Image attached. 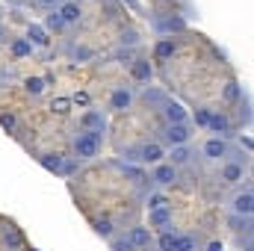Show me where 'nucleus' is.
Masks as SVG:
<instances>
[{
    "label": "nucleus",
    "instance_id": "7",
    "mask_svg": "<svg viewBox=\"0 0 254 251\" xmlns=\"http://www.w3.org/2000/svg\"><path fill=\"white\" fill-rule=\"evenodd\" d=\"M190 139H192V127L190 125H166V130H163V142H169L172 148L187 145Z\"/></svg>",
    "mask_w": 254,
    "mask_h": 251
},
{
    "label": "nucleus",
    "instance_id": "24",
    "mask_svg": "<svg viewBox=\"0 0 254 251\" xmlns=\"http://www.w3.org/2000/svg\"><path fill=\"white\" fill-rule=\"evenodd\" d=\"M231 228L237 234H252L254 231V219L252 216H231Z\"/></svg>",
    "mask_w": 254,
    "mask_h": 251
},
{
    "label": "nucleus",
    "instance_id": "39",
    "mask_svg": "<svg viewBox=\"0 0 254 251\" xmlns=\"http://www.w3.org/2000/svg\"><path fill=\"white\" fill-rule=\"evenodd\" d=\"M210 113H213V110L198 107V110H195V125H198V127H207V122H210Z\"/></svg>",
    "mask_w": 254,
    "mask_h": 251
},
{
    "label": "nucleus",
    "instance_id": "4",
    "mask_svg": "<svg viewBox=\"0 0 254 251\" xmlns=\"http://www.w3.org/2000/svg\"><path fill=\"white\" fill-rule=\"evenodd\" d=\"M228 151H231L228 139H219V136L207 139V142H204V148H201V154H204L207 160H213V163H225V160H228Z\"/></svg>",
    "mask_w": 254,
    "mask_h": 251
},
{
    "label": "nucleus",
    "instance_id": "23",
    "mask_svg": "<svg viewBox=\"0 0 254 251\" xmlns=\"http://www.w3.org/2000/svg\"><path fill=\"white\" fill-rule=\"evenodd\" d=\"M192 160V151L187 148V145H178V148H172V154H169V163L178 169V166H187Z\"/></svg>",
    "mask_w": 254,
    "mask_h": 251
},
{
    "label": "nucleus",
    "instance_id": "15",
    "mask_svg": "<svg viewBox=\"0 0 254 251\" xmlns=\"http://www.w3.org/2000/svg\"><path fill=\"white\" fill-rule=\"evenodd\" d=\"M130 77H133L136 83H151L154 68H151L148 60H133V63H130Z\"/></svg>",
    "mask_w": 254,
    "mask_h": 251
},
{
    "label": "nucleus",
    "instance_id": "20",
    "mask_svg": "<svg viewBox=\"0 0 254 251\" xmlns=\"http://www.w3.org/2000/svg\"><path fill=\"white\" fill-rule=\"evenodd\" d=\"M243 175H246V169H243V166H237V163L225 160V166H222V181H225V184H240V181H243Z\"/></svg>",
    "mask_w": 254,
    "mask_h": 251
},
{
    "label": "nucleus",
    "instance_id": "16",
    "mask_svg": "<svg viewBox=\"0 0 254 251\" xmlns=\"http://www.w3.org/2000/svg\"><path fill=\"white\" fill-rule=\"evenodd\" d=\"M178 54V39H172V36H163L157 45H154V57L157 60H172Z\"/></svg>",
    "mask_w": 254,
    "mask_h": 251
},
{
    "label": "nucleus",
    "instance_id": "8",
    "mask_svg": "<svg viewBox=\"0 0 254 251\" xmlns=\"http://www.w3.org/2000/svg\"><path fill=\"white\" fill-rule=\"evenodd\" d=\"M160 113H163L166 125H187V110H184V104H178V101H172V98L160 107Z\"/></svg>",
    "mask_w": 254,
    "mask_h": 251
},
{
    "label": "nucleus",
    "instance_id": "51",
    "mask_svg": "<svg viewBox=\"0 0 254 251\" xmlns=\"http://www.w3.org/2000/svg\"><path fill=\"white\" fill-rule=\"evenodd\" d=\"M33 3H39V0H33Z\"/></svg>",
    "mask_w": 254,
    "mask_h": 251
},
{
    "label": "nucleus",
    "instance_id": "3",
    "mask_svg": "<svg viewBox=\"0 0 254 251\" xmlns=\"http://www.w3.org/2000/svg\"><path fill=\"white\" fill-rule=\"evenodd\" d=\"M231 216H252L254 213V192H252V184H246V187L240 189L234 198H231Z\"/></svg>",
    "mask_w": 254,
    "mask_h": 251
},
{
    "label": "nucleus",
    "instance_id": "46",
    "mask_svg": "<svg viewBox=\"0 0 254 251\" xmlns=\"http://www.w3.org/2000/svg\"><path fill=\"white\" fill-rule=\"evenodd\" d=\"M240 145L246 148V154H252V139L249 136H240Z\"/></svg>",
    "mask_w": 254,
    "mask_h": 251
},
{
    "label": "nucleus",
    "instance_id": "44",
    "mask_svg": "<svg viewBox=\"0 0 254 251\" xmlns=\"http://www.w3.org/2000/svg\"><path fill=\"white\" fill-rule=\"evenodd\" d=\"M74 104H80V107H86V104H89V95H86V92H80V95H74Z\"/></svg>",
    "mask_w": 254,
    "mask_h": 251
},
{
    "label": "nucleus",
    "instance_id": "25",
    "mask_svg": "<svg viewBox=\"0 0 254 251\" xmlns=\"http://www.w3.org/2000/svg\"><path fill=\"white\" fill-rule=\"evenodd\" d=\"M9 45H12V54H15L18 60H24V57L33 54V45H30L27 39H9Z\"/></svg>",
    "mask_w": 254,
    "mask_h": 251
},
{
    "label": "nucleus",
    "instance_id": "14",
    "mask_svg": "<svg viewBox=\"0 0 254 251\" xmlns=\"http://www.w3.org/2000/svg\"><path fill=\"white\" fill-rule=\"evenodd\" d=\"M57 12H60V18L65 21V27L80 24V18H83V9H80V3H77V0H65Z\"/></svg>",
    "mask_w": 254,
    "mask_h": 251
},
{
    "label": "nucleus",
    "instance_id": "9",
    "mask_svg": "<svg viewBox=\"0 0 254 251\" xmlns=\"http://www.w3.org/2000/svg\"><path fill=\"white\" fill-rule=\"evenodd\" d=\"M80 127H83V130L107 133V113H101V110H86V113L80 116Z\"/></svg>",
    "mask_w": 254,
    "mask_h": 251
},
{
    "label": "nucleus",
    "instance_id": "33",
    "mask_svg": "<svg viewBox=\"0 0 254 251\" xmlns=\"http://www.w3.org/2000/svg\"><path fill=\"white\" fill-rule=\"evenodd\" d=\"M80 166H83V163H77L74 157H65L63 172H60V175H63V178H71V175H77V172H80Z\"/></svg>",
    "mask_w": 254,
    "mask_h": 251
},
{
    "label": "nucleus",
    "instance_id": "17",
    "mask_svg": "<svg viewBox=\"0 0 254 251\" xmlns=\"http://www.w3.org/2000/svg\"><path fill=\"white\" fill-rule=\"evenodd\" d=\"M142 101L148 104V107H154V110H160L166 101H169V92L166 89H160V86H148L145 92H142Z\"/></svg>",
    "mask_w": 254,
    "mask_h": 251
},
{
    "label": "nucleus",
    "instance_id": "47",
    "mask_svg": "<svg viewBox=\"0 0 254 251\" xmlns=\"http://www.w3.org/2000/svg\"><path fill=\"white\" fill-rule=\"evenodd\" d=\"M207 251H225V246L219 240H213V243H207Z\"/></svg>",
    "mask_w": 254,
    "mask_h": 251
},
{
    "label": "nucleus",
    "instance_id": "38",
    "mask_svg": "<svg viewBox=\"0 0 254 251\" xmlns=\"http://www.w3.org/2000/svg\"><path fill=\"white\" fill-rule=\"evenodd\" d=\"M68 107H71V101H68V98H57V101L51 104V110H54L57 116H65V113H68Z\"/></svg>",
    "mask_w": 254,
    "mask_h": 251
},
{
    "label": "nucleus",
    "instance_id": "45",
    "mask_svg": "<svg viewBox=\"0 0 254 251\" xmlns=\"http://www.w3.org/2000/svg\"><path fill=\"white\" fill-rule=\"evenodd\" d=\"M122 3H125V6H130L133 12H142V3H139V0H122Z\"/></svg>",
    "mask_w": 254,
    "mask_h": 251
},
{
    "label": "nucleus",
    "instance_id": "28",
    "mask_svg": "<svg viewBox=\"0 0 254 251\" xmlns=\"http://www.w3.org/2000/svg\"><path fill=\"white\" fill-rule=\"evenodd\" d=\"M45 30H54V33L65 30V21L60 18V12H57V9H51V12H48V18H45Z\"/></svg>",
    "mask_w": 254,
    "mask_h": 251
},
{
    "label": "nucleus",
    "instance_id": "27",
    "mask_svg": "<svg viewBox=\"0 0 254 251\" xmlns=\"http://www.w3.org/2000/svg\"><path fill=\"white\" fill-rule=\"evenodd\" d=\"M145 207H148V210H160V207H169V198H166L163 192H148V198H145Z\"/></svg>",
    "mask_w": 254,
    "mask_h": 251
},
{
    "label": "nucleus",
    "instance_id": "43",
    "mask_svg": "<svg viewBox=\"0 0 254 251\" xmlns=\"http://www.w3.org/2000/svg\"><path fill=\"white\" fill-rule=\"evenodd\" d=\"M15 80V71L12 68H0V83H12Z\"/></svg>",
    "mask_w": 254,
    "mask_h": 251
},
{
    "label": "nucleus",
    "instance_id": "36",
    "mask_svg": "<svg viewBox=\"0 0 254 251\" xmlns=\"http://www.w3.org/2000/svg\"><path fill=\"white\" fill-rule=\"evenodd\" d=\"M92 57H95V51H92V48H86V45L74 48V60H77V63H86V60H92Z\"/></svg>",
    "mask_w": 254,
    "mask_h": 251
},
{
    "label": "nucleus",
    "instance_id": "49",
    "mask_svg": "<svg viewBox=\"0 0 254 251\" xmlns=\"http://www.w3.org/2000/svg\"><path fill=\"white\" fill-rule=\"evenodd\" d=\"M6 3H12V6H15V3H21V0H6Z\"/></svg>",
    "mask_w": 254,
    "mask_h": 251
},
{
    "label": "nucleus",
    "instance_id": "40",
    "mask_svg": "<svg viewBox=\"0 0 254 251\" xmlns=\"http://www.w3.org/2000/svg\"><path fill=\"white\" fill-rule=\"evenodd\" d=\"M237 246H240L243 251H252V249H254V243H252V234H240V237H237Z\"/></svg>",
    "mask_w": 254,
    "mask_h": 251
},
{
    "label": "nucleus",
    "instance_id": "12",
    "mask_svg": "<svg viewBox=\"0 0 254 251\" xmlns=\"http://www.w3.org/2000/svg\"><path fill=\"white\" fill-rule=\"evenodd\" d=\"M127 240L133 243V249H136V251L148 249V246L154 243V237H151L148 225H133V228H130V234H127Z\"/></svg>",
    "mask_w": 254,
    "mask_h": 251
},
{
    "label": "nucleus",
    "instance_id": "37",
    "mask_svg": "<svg viewBox=\"0 0 254 251\" xmlns=\"http://www.w3.org/2000/svg\"><path fill=\"white\" fill-rule=\"evenodd\" d=\"M110 246H113V251H136V249H133V243H130L127 237H116Z\"/></svg>",
    "mask_w": 254,
    "mask_h": 251
},
{
    "label": "nucleus",
    "instance_id": "35",
    "mask_svg": "<svg viewBox=\"0 0 254 251\" xmlns=\"http://www.w3.org/2000/svg\"><path fill=\"white\" fill-rule=\"evenodd\" d=\"M119 42H122V48H125V45H130V48H133V45H139L142 39H139V33H136V30H125V33L119 36Z\"/></svg>",
    "mask_w": 254,
    "mask_h": 251
},
{
    "label": "nucleus",
    "instance_id": "1",
    "mask_svg": "<svg viewBox=\"0 0 254 251\" xmlns=\"http://www.w3.org/2000/svg\"><path fill=\"white\" fill-rule=\"evenodd\" d=\"M101 142H104V133H98V130L74 133V139H71L74 160H77V163H89V160H95V157H98V151H101Z\"/></svg>",
    "mask_w": 254,
    "mask_h": 251
},
{
    "label": "nucleus",
    "instance_id": "34",
    "mask_svg": "<svg viewBox=\"0 0 254 251\" xmlns=\"http://www.w3.org/2000/svg\"><path fill=\"white\" fill-rule=\"evenodd\" d=\"M0 127H3L6 133H15V130H18V119H15L12 113H3V116H0Z\"/></svg>",
    "mask_w": 254,
    "mask_h": 251
},
{
    "label": "nucleus",
    "instance_id": "41",
    "mask_svg": "<svg viewBox=\"0 0 254 251\" xmlns=\"http://www.w3.org/2000/svg\"><path fill=\"white\" fill-rule=\"evenodd\" d=\"M116 60H119L122 65H130V63H133V51H125V48H122V51L116 54Z\"/></svg>",
    "mask_w": 254,
    "mask_h": 251
},
{
    "label": "nucleus",
    "instance_id": "48",
    "mask_svg": "<svg viewBox=\"0 0 254 251\" xmlns=\"http://www.w3.org/2000/svg\"><path fill=\"white\" fill-rule=\"evenodd\" d=\"M0 42H9V36H6V27L0 24Z\"/></svg>",
    "mask_w": 254,
    "mask_h": 251
},
{
    "label": "nucleus",
    "instance_id": "10",
    "mask_svg": "<svg viewBox=\"0 0 254 251\" xmlns=\"http://www.w3.org/2000/svg\"><path fill=\"white\" fill-rule=\"evenodd\" d=\"M151 181H154L157 187H172V184L178 181V169H175L172 163H157V166H154Z\"/></svg>",
    "mask_w": 254,
    "mask_h": 251
},
{
    "label": "nucleus",
    "instance_id": "21",
    "mask_svg": "<svg viewBox=\"0 0 254 251\" xmlns=\"http://www.w3.org/2000/svg\"><path fill=\"white\" fill-rule=\"evenodd\" d=\"M240 98H243V83L240 80H228L225 89H222V101L225 104H237Z\"/></svg>",
    "mask_w": 254,
    "mask_h": 251
},
{
    "label": "nucleus",
    "instance_id": "22",
    "mask_svg": "<svg viewBox=\"0 0 254 251\" xmlns=\"http://www.w3.org/2000/svg\"><path fill=\"white\" fill-rule=\"evenodd\" d=\"M39 163L48 169V172H54V175H60L63 172V163H65V157L63 154H39Z\"/></svg>",
    "mask_w": 254,
    "mask_h": 251
},
{
    "label": "nucleus",
    "instance_id": "2",
    "mask_svg": "<svg viewBox=\"0 0 254 251\" xmlns=\"http://www.w3.org/2000/svg\"><path fill=\"white\" fill-rule=\"evenodd\" d=\"M148 15H151V27H154L160 36L187 33V18H184V15H175V12H148Z\"/></svg>",
    "mask_w": 254,
    "mask_h": 251
},
{
    "label": "nucleus",
    "instance_id": "32",
    "mask_svg": "<svg viewBox=\"0 0 254 251\" xmlns=\"http://www.w3.org/2000/svg\"><path fill=\"white\" fill-rule=\"evenodd\" d=\"M45 86H48V83H45L42 77H30V80H24V89H27L30 95H42V92H45Z\"/></svg>",
    "mask_w": 254,
    "mask_h": 251
},
{
    "label": "nucleus",
    "instance_id": "11",
    "mask_svg": "<svg viewBox=\"0 0 254 251\" xmlns=\"http://www.w3.org/2000/svg\"><path fill=\"white\" fill-rule=\"evenodd\" d=\"M130 104H133V92H130L127 86H119V89L110 95V110H113V113H127Z\"/></svg>",
    "mask_w": 254,
    "mask_h": 251
},
{
    "label": "nucleus",
    "instance_id": "50",
    "mask_svg": "<svg viewBox=\"0 0 254 251\" xmlns=\"http://www.w3.org/2000/svg\"><path fill=\"white\" fill-rule=\"evenodd\" d=\"M163 3H175V0H163Z\"/></svg>",
    "mask_w": 254,
    "mask_h": 251
},
{
    "label": "nucleus",
    "instance_id": "5",
    "mask_svg": "<svg viewBox=\"0 0 254 251\" xmlns=\"http://www.w3.org/2000/svg\"><path fill=\"white\" fill-rule=\"evenodd\" d=\"M163 157H166V148H163L160 142H145V145L136 148V163L157 166V163H163Z\"/></svg>",
    "mask_w": 254,
    "mask_h": 251
},
{
    "label": "nucleus",
    "instance_id": "26",
    "mask_svg": "<svg viewBox=\"0 0 254 251\" xmlns=\"http://www.w3.org/2000/svg\"><path fill=\"white\" fill-rule=\"evenodd\" d=\"M175 231L169 228V231H160V237H157V249L160 251H175Z\"/></svg>",
    "mask_w": 254,
    "mask_h": 251
},
{
    "label": "nucleus",
    "instance_id": "13",
    "mask_svg": "<svg viewBox=\"0 0 254 251\" xmlns=\"http://www.w3.org/2000/svg\"><path fill=\"white\" fill-rule=\"evenodd\" d=\"M148 228H157V231H169V228H172V207H160V210H151V216H148Z\"/></svg>",
    "mask_w": 254,
    "mask_h": 251
},
{
    "label": "nucleus",
    "instance_id": "18",
    "mask_svg": "<svg viewBox=\"0 0 254 251\" xmlns=\"http://www.w3.org/2000/svg\"><path fill=\"white\" fill-rule=\"evenodd\" d=\"M27 42H30L33 48H45L51 39H48V30H45L42 24H27Z\"/></svg>",
    "mask_w": 254,
    "mask_h": 251
},
{
    "label": "nucleus",
    "instance_id": "31",
    "mask_svg": "<svg viewBox=\"0 0 254 251\" xmlns=\"http://www.w3.org/2000/svg\"><path fill=\"white\" fill-rule=\"evenodd\" d=\"M113 231H116V228H113V222H110V219H98V222H95V234H98V237L113 240Z\"/></svg>",
    "mask_w": 254,
    "mask_h": 251
},
{
    "label": "nucleus",
    "instance_id": "19",
    "mask_svg": "<svg viewBox=\"0 0 254 251\" xmlns=\"http://www.w3.org/2000/svg\"><path fill=\"white\" fill-rule=\"evenodd\" d=\"M0 237H3V243H6V249H21L24 246V237H21V231L15 228V225H3L0 228Z\"/></svg>",
    "mask_w": 254,
    "mask_h": 251
},
{
    "label": "nucleus",
    "instance_id": "6",
    "mask_svg": "<svg viewBox=\"0 0 254 251\" xmlns=\"http://www.w3.org/2000/svg\"><path fill=\"white\" fill-rule=\"evenodd\" d=\"M207 130H210L213 136H219V139H228V136H234V122H231V116H225V113H210Z\"/></svg>",
    "mask_w": 254,
    "mask_h": 251
},
{
    "label": "nucleus",
    "instance_id": "42",
    "mask_svg": "<svg viewBox=\"0 0 254 251\" xmlns=\"http://www.w3.org/2000/svg\"><path fill=\"white\" fill-rule=\"evenodd\" d=\"M63 3H65V0H39V6H42V9H48V12H51V9H60Z\"/></svg>",
    "mask_w": 254,
    "mask_h": 251
},
{
    "label": "nucleus",
    "instance_id": "30",
    "mask_svg": "<svg viewBox=\"0 0 254 251\" xmlns=\"http://www.w3.org/2000/svg\"><path fill=\"white\" fill-rule=\"evenodd\" d=\"M237 104H240V113H237V116H240V122L249 127V125H252V101H249V98L243 95V98H240Z\"/></svg>",
    "mask_w": 254,
    "mask_h": 251
},
{
    "label": "nucleus",
    "instance_id": "29",
    "mask_svg": "<svg viewBox=\"0 0 254 251\" xmlns=\"http://www.w3.org/2000/svg\"><path fill=\"white\" fill-rule=\"evenodd\" d=\"M175 251H198L195 237H187V234L181 237V234H178V237H175Z\"/></svg>",
    "mask_w": 254,
    "mask_h": 251
}]
</instances>
